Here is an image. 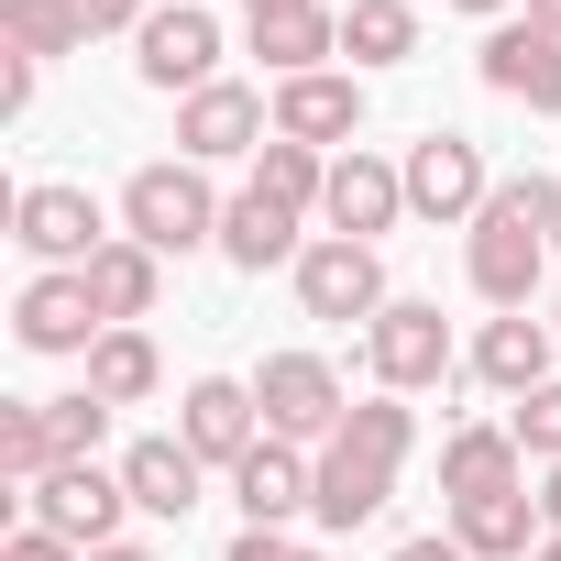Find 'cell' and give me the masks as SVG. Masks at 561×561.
I'll use <instances>...</instances> for the list:
<instances>
[{"label": "cell", "mask_w": 561, "mask_h": 561, "mask_svg": "<svg viewBox=\"0 0 561 561\" xmlns=\"http://www.w3.org/2000/svg\"><path fill=\"white\" fill-rule=\"evenodd\" d=\"M408 451H419V408H408V397H364V408L309 451V462H320L309 517H320V528H364V517H386V495H397Z\"/></svg>", "instance_id": "obj_1"}, {"label": "cell", "mask_w": 561, "mask_h": 561, "mask_svg": "<svg viewBox=\"0 0 561 561\" xmlns=\"http://www.w3.org/2000/svg\"><path fill=\"white\" fill-rule=\"evenodd\" d=\"M550 231H561V176H495L484 220L462 231V275L484 309H528V287L550 275Z\"/></svg>", "instance_id": "obj_2"}, {"label": "cell", "mask_w": 561, "mask_h": 561, "mask_svg": "<svg viewBox=\"0 0 561 561\" xmlns=\"http://www.w3.org/2000/svg\"><path fill=\"white\" fill-rule=\"evenodd\" d=\"M220 209L231 198H209V165H187V154H154V165H133L122 176V231L144 242V253H198V242H220Z\"/></svg>", "instance_id": "obj_3"}, {"label": "cell", "mask_w": 561, "mask_h": 561, "mask_svg": "<svg viewBox=\"0 0 561 561\" xmlns=\"http://www.w3.org/2000/svg\"><path fill=\"white\" fill-rule=\"evenodd\" d=\"M451 364H462V353H451L440 298H386V320H364V375H375V397H430Z\"/></svg>", "instance_id": "obj_4"}, {"label": "cell", "mask_w": 561, "mask_h": 561, "mask_svg": "<svg viewBox=\"0 0 561 561\" xmlns=\"http://www.w3.org/2000/svg\"><path fill=\"white\" fill-rule=\"evenodd\" d=\"M253 408H264V440H298V451H320V440L353 419V397H342V375H331L320 353H264Z\"/></svg>", "instance_id": "obj_5"}, {"label": "cell", "mask_w": 561, "mask_h": 561, "mask_svg": "<svg viewBox=\"0 0 561 561\" xmlns=\"http://www.w3.org/2000/svg\"><path fill=\"white\" fill-rule=\"evenodd\" d=\"M484 198H495V165H484V144H473V133H419V144H408V209H419V220L473 231V220H484Z\"/></svg>", "instance_id": "obj_6"}, {"label": "cell", "mask_w": 561, "mask_h": 561, "mask_svg": "<svg viewBox=\"0 0 561 561\" xmlns=\"http://www.w3.org/2000/svg\"><path fill=\"white\" fill-rule=\"evenodd\" d=\"M12 242H23L45 275H78V264L111 242V220H100V198H89V187L34 176V187H12Z\"/></svg>", "instance_id": "obj_7"}, {"label": "cell", "mask_w": 561, "mask_h": 561, "mask_svg": "<svg viewBox=\"0 0 561 561\" xmlns=\"http://www.w3.org/2000/svg\"><path fill=\"white\" fill-rule=\"evenodd\" d=\"M34 528H56L67 550H122V517H133V484L122 473H100V462H56L34 495Z\"/></svg>", "instance_id": "obj_8"}, {"label": "cell", "mask_w": 561, "mask_h": 561, "mask_svg": "<svg viewBox=\"0 0 561 561\" xmlns=\"http://www.w3.org/2000/svg\"><path fill=\"white\" fill-rule=\"evenodd\" d=\"M133 67H144V89L198 100V89H220V23L198 0H165V12H144V34H133Z\"/></svg>", "instance_id": "obj_9"}, {"label": "cell", "mask_w": 561, "mask_h": 561, "mask_svg": "<svg viewBox=\"0 0 561 561\" xmlns=\"http://www.w3.org/2000/svg\"><path fill=\"white\" fill-rule=\"evenodd\" d=\"M264 144H275V100H264V89L220 78V89L176 100V154H187V165H242V154H264Z\"/></svg>", "instance_id": "obj_10"}, {"label": "cell", "mask_w": 561, "mask_h": 561, "mask_svg": "<svg viewBox=\"0 0 561 561\" xmlns=\"http://www.w3.org/2000/svg\"><path fill=\"white\" fill-rule=\"evenodd\" d=\"M298 309L309 320H386V253L375 242H342V231H320L309 253H298Z\"/></svg>", "instance_id": "obj_11"}, {"label": "cell", "mask_w": 561, "mask_h": 561, "mask_svg": "<svg viewBox=\"0 0 561 561\" xmlns=\"http://www.w3.org/2000/svg\"><path fill=\"white\" fill-rule=\"evenodd\" d=\"M320 220H331L342 242H386V231L408 220V165H386L375 144L331 154V187H320Z\"/></svg>", "instance_id": "obj_12"}, {"label": "cell", "mask_w": 561, "mask_h": 561, "mask_svg": "<svg viewBox=\"0 0 561 561\" xmlns=\"http://www.w3.org/2000/svg\"><path fill=\"white\" fill-rule=\"evenodd\" d=\"M176 440H187L198 462H220V473H231V462L264 440V408H253V386H242V375H198V386L176 397Z\"/></svg>", "instance_id": "obj_13"}, {"label": "cell", "mask_w": 561, "mask_h": 561, "mask_svg": "<svg viewBox=\"0 0 561 561\" xmlns=\"http://www.w3.org/2000/svg\"><path fill=\"white\" fill-rule=\"evenodd\" d=\"M309 495H320V462H309L298 440H253V451L231 462V506H242V528H287V517H309Z\"/></svg>", "instance_id": "obj_14"}, {"label": "cell", "mask_w": 561, "mask_h": 561, "mask_svg": "<svg viewBox=\"0 0 561 561\" xmlns=\"http://www.w3.org/2000/svg\"><path fill=\"white\" fill-rule=\"evenodd\" d=\"M275 133L309 144V154H353V133H364V78H342V67L287 78V89H275Z\"/></svg>", "instance_id": "obj_15"}, {"label": "cell", "mask_w": 561, "mask_h": 561, "mask_svg": "<svg viewBox=\"0 0 561 561\" xmlns=\"http://www.w3.org/2000/svg\"><path fill=\"white\" fill-rule=\"evenodd\" d=\"M473 67H484V89H495V100H517V111H550V122H561V34H539V23H495Z\"/></svg>", "instance_id": "obj_16"}, {"label": "cell", "mask_w": 561, "mask_h": 561, "mask_svg": "<svg viewBox=\"0 0 561 561\" xmlns=\"http://www.w3.org/2000/svg\"><path fill=\"white\" fill-rule=\"evenodd\" d=\"M12 331H23V353H78V364H89V342H100L111 320H100V298H89V275H34V287L12 298Z\"/></svg>", "instance_id": "obj_17"}, {"label": "cell", "mask_w": 561, "mask_h": 561, "mask_svg": "<svg viewBox=\"0 0 561 561\" xmlns=\"http://www.w3.org/2000/svg\"><path fill=\"white\" fill-rule=\"evenodd\" d=\"M550 342H561L550 320H528V309H495V320L473 331V353H462V364H473V375H484V386L517 408L528 386H550Z\"/></svg>", "instance_id": "obj_18"}, {"label": "cell", "mask_w": 561, "mask_h": 561, "mask_svg": "<svg viewBox=\"0 0 561 561\" xmlns=\"http://www.w3.org/2000/svg\"><path fill=\"white\" fill-rule=\"evenodd\" d=\"M78 275H89V298H100V320H111V331H144V320H154V298H165V253H144L133 231H111Z\"/></svg>", "instance_id": "obj_19"}, {"label": "cell", "mask_w": 561, "mask_h": 561, "mask_svg": "<svg viewBox=\"0 0 561 561\" xmlns=\"http://www.w3.org/2000/svg\"><path fill=\"white\" fill-rule=\"evenodd\" d=\"M122 484H133V517H176V528H187V506H198L209 462H198L176 430H154V440H133V451H122Z\"/></svg>", "instance_id": "obj_20"}, {"label": "cell", "mask_w": 561, "mask_h": 561, "mask_svg": "<svg viewBox=\"0 0 561 561\" xmlns=\"http://www.w3.org/2000/svg\"><path fill=\"white\" fill-rule=\"evenodd\" d=\"M517 484H528L517 430H484V419H473V430L440 440V495H451V506H473V495H517Z\"/></svg>", "instance_id": "obj_21"}, {"label": "cell", "mask_w": 561, "mask_h": 561, "mask_svg": "<svg viewBox=\"0 0 561 561\" xmlns=\"http://www.w3.org/2000/svg\"><path fill=\"white\" fill-rule=\"evenodd\" d=\"M298 220H309V209L264 198V187H242V198L220 209V253H231L242 275H264V264H298V253H309V242H298Z\"/></svg>", "instance_id": "obj_22"}, {"label": "cell", "mask_w": 561, "mask_h": 561, "mask_svg": "<svg viewBox=\"0 0 561 561\" xmlns=\"http://www.w3.org/2000/svg\"><path fill=\"white\" fill-rule=\"evenodd\" d=\"M451 539H462L473 561H528L550 528H539V495L517 484V495H473V506H451Z\"/></svg>", "instance_id": "obj_23"}, {"label": "cell", "mask_w": 561, "mask_h": 561, "mask_svg": "<svg viewBox=\"0 0 561 561\" xmlns=\"http://www.w3.org/2000/svg\"><path fill=\"white\" fill-rule=\"evenodd\" d=\"M253 56L275 67V89H287V78H320V67L342 56V12H275V23H253Z\"/></svg>", "instance_id": "obj_24"}, {"label": "cell", "mask_w": 561, "mask_h": 561, "mask_svg": "<svg viewBox=\"0 0 561 561\" xmlns=\"http://www.w3.org/2000/svg\"><path fill=\"white\" fill-rule=\"evenodd\" d=\"M165 386V353H154V331H100L89 342V397H111V408H144Z\"/></svg>", "instance_id": "obj_25"}, {"label": "cell", "mask_w": 561, "mask_h": 561, "mask_svg": "<svg viewBox=\"0 0 561 561\" xmlns=\"http://www.w3.org/2000/svg\"><path fill=\"white\" fill-rule=\"evenodd\" d=\"M342 56H353V78L364 67H408L419 56V12L408 0H342Z\"/></svg>", "instance_id": "obj_26"}, {"label": "cell", "mask_w": 561, "mask_h": 561, "mask_svg": "<svg viewBox=\"0 0 561 561\" xmlns=\"http://www.w3.org/2000/svg\"><path fill=\"white\" fill-rule=\"evenodd\" d=\"M0 34H12L34 67H56V56H78V45H89L78 0H0Z\"/></svg>", "instance_id": "obj_27"}, {"label": "cell", "mask_w": 561, "mask_h": 561, "mask_svg": "<svg viewBox=\"0 0 561 561\" xmlns=\"http://www.w3.org/2000/svg\"><path fill=\"white\" fill-rule=\"evenodd\" d=\"M253 187H264V198H287V209H320V187H331V154H309V144H287V133H275V144L253 154Z\"/></svg>", "instance_id": "obj_28"}, {"label": "cell", "mask_w": 561, "mask_h": 561, "mask_svg": "<svg viewBox=\"0 0 561 561\" xmlns=\"http://www.w3.org/2000/svg\"><path fill=\"white\" fill-rule=\"evenodd\" d=\"M0 473H12L23 495L56 473V430H45V397H34V408H0Z\"/></svg>", "instance_id": "obj_29"}, {"label": "cell", "mask_w": 561, "mask_h": 561, "mask_svg": "<svg viewBox=\"0 0 561 561\" xmlns=\"http://www.w3.org/2000/svg\"><path fill=\"white\" fill-rule=\"evenodd\" d=\"M45 430H56V462H100V440H111V397H45Z\"/></svg>", "instance_id": "obj_30"}, {"label": "cell", "mask_w": 561, "mask_h": 561, "mask_svg": "<svg viewBox=\"0 0 561 561\" xmlns=\"http://www.w3.org/2000/svg\"><path fill=\"white\" fill-rule=\"evenodd\" d=\"M506 430H517V451H528V462H561V375H550V386H528Z\"/></svg>", "instance_id": "obj_31"}, {"label": "cell", "mask_w": 561, "mask_h": 561, "mask_svg": "<svg viewBox=\"0 0 561 561\" xmlns=\"http://www.w3.org/2000/svg\"><path fill=\"white\" fill-rule=\"evenodd\" d=\"M34 111V56L12 45V56H0V122H23Z\"/></svg>", "instance_id": "obj_32"}, {"label": "cell", "mask_w": 561, "mask_h": 561, "mask_svg": "<svg viewBox=\"0 0 561 561\" xmlns=\"http://www.w3.org/2000/svg\"><path fill=\"white\" fill-rule=\"evenodd\" d=\"M89 34H144V0H78Z\"/></svg>", "instance_id": "obj_33"}, {"label": "cell", "mask_w": 561, "mask_h": 561, "mask_svg": "<svg viewBox=\"0 0 561 561\" xmlns=\"http://www.w3.org/2000/svg\"><path fill=\"white\" fill-rule=\"evenodd\" d=\"M0 561H78V550H67L56 528H34V517H23V528H12V550H0Z\"/></svg>", "instance_id": "obj_34"}, {"label": "cell", "mask_w": 561, "mask_h": 561, "mask_svg": "<svg viewBox=\"0 0 561 561\" xmlns=\"http://www.w3.org/2000/svg\"><path fill=\"white\" fill-rule=\"evenodd\" d=\"M397 561H473L462 539H397Z\"/></svg>", "instance_id": "obj_35"}, {"label": "cell", "mask_w": 561, "mask_h": 561, "mask_svg": "<svg viewBox=\"0 0 561 561\" xmlns=\"http://www.w3.org/2000/svg\"><path fill=\"white\" fill-rule=\"evenodd\" d=\"M539 528H561V462H539Z\"/></svg>", "instance_id": "obj_36"}, {"label": "cell", "mask_w": 561, "mask_h": 561, "mask_svg": "<svg viewBox=\"0 0 561 561\" xmlns=\"http://www.w3.org/2000/svg\"><path fill=\"white\" fill-rule=\"evenodd\" d=\"M275 12H320V0H242V23H275Z\"/></svg>", "instance_id": "obj_37"}, {"label": "cell", "mask_w": 561, "mask_h": 561, "mask_svg": "<svg viewBox=\"0 0 561 561\" xmlns=\"http://www.w3.org/2000/svg\"><path fill=\"white\" fill-rule=\"evenodd\" d=\"M528 23H539V34H561V0H528Z\"/></svg>", "instance_id": "obj_38"}, {"label": "cell", "mask_w": 561, "mask_h": 561, "mask_svg": "<svg viewBox=\"0 0 561 561\" xmlns=\"http://www.w3.org/2000/svg\"><path fill=\"white\" fill-rule=\"evenodd\" d=\"M451 12H473V23H495V12H506V0H451Z\"/></svg>", "instance_id": "obj_39"}, {"label": "cell", "mask_w": 561, "mask_h": 561, "mask_svg": "<svg viewBox=\"0 0 561 561\" xmlns=\"http://www.w3.org/2000/svg\"><path fill=\"white\" fill-rule=\"evenodd\" d=\"M89 561H154V550H133V539H122V550H89Z\"/></svg>", "instance_id": "obj_40"}, {"label": "cell", "mask_w": 561, "mask_h": 561, "mask_svg": "<svg viewBox=\"0 0 561 561\" xmlns=\"http://www.w3.org/2000/svg\"><path fill=\"white\" fill-rule=\"evenodd\" d=\"M528 561H561V528H550V539H539V550H528Z\"/></svg>", "instance_id": "obj_41"}, {"label": "cell", "mask_w": 561, "mask_h": 561, "mask_svg": "<svg viewBox=\"0 0 561 561\" xmlns=\"http://www.w3.org/2000/svg\"><path fill=\"white\" fill-rule=\"evenodd\" d=\"M287 561H320V550H287Z\"/></svg>", "instance_id": "obj_42"}, {"label": "cell", "mask_w": 561, "mask_h": 561, "mask_svg": "<svg viewBox=\"0 0 561 561\" xmlns=\"http://www.w3.org/2000/svg\"><path fill=\"white\" fill-rule=\"evenodd\" d=\"M550 331H561V298H550Z\"/></svg>", "instance_id": "obj_43"}]
</instances>
